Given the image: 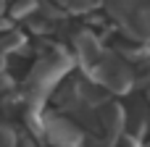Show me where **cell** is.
<instances>
[{
	"mask_svg": "<svg viewBox=\"0 0 150 147\" xmlns=\"http://www.w3.org/2000/svg\"><path fill=\"white\" fill-rule=\"evenodd\" d=\"M0 147H16V134L8 126H0Z\"/></svg>",
	"mask_w": 150,
	"mask_h": 147,
	"instance_id": "2",
	"label": "cell"
},
{
	"mask_svg": "<svg viewBox=\"0 0 150 147\" xmlns=\"http://www.w3.org/2000/svg\"><path fill=\"white\" fill-rule=\"evenodd\" d=\"M47 134L58 142L61 139V145H66V142H74L79 134H76V129L71 126V124H66V121H53V124H47Z\"/></svg>",
	"mask_w": 150,
	"mask_h": 147,
	"instance_id": "1",
	"label": "cell"
},
{
	"mask_svg": "<svg viewBox=\"0 0 150 147\" xmlns=\"http://www.w3.org/2000/svg\"><path fill=\"white\" fill-rule=\"evenodd\" d=\"M0 11H3V0H0Z\"/></svg>",
	"mask_w": 150,
	"mask_h": 147,
	"instance_id": "3",
	"label": "cell"
}]
</instances>
